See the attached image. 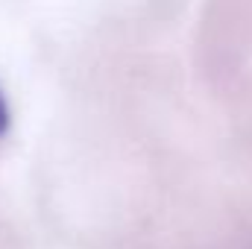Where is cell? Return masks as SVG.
<instances>
[{"mask_svg": "<svg viewBox=\"0 0 252 249\" xmlns=\"http://www.w3.org/2000/svg\"><path fill=\"white\" fill-rule=\"evenodd\" d=\"M6 129H9V106H6V97L0 91V135H6Z\"/></svg>", "mask_w": 252, "mask_h": 249, "instance_id": "cell-1", "label": "cell"}]
</instances>
